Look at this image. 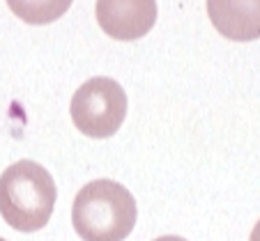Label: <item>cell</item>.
Segmentation results:
<instances>
[{
	"mask_svg": "<svg viewBox=\"0 0 260 241\" xmlns=\"http://www.w3.org/2000/svg\"><path fill=\"white\" fill-rule=\"evenodd\" d=\"M72 223L83 241H124L136 225V200L122 184L94 179L74 197Z\"/></svg>",
	"mask_w": 260,
	"mask_h": 241,
	"instance_id": "6da1fadb",
	"label": "cell"
},
{
	"mask_svg": "<svg viewBox=\"0 0 260 241\" xmlns=\"http://www.w3.org/2000/svg\"><path fill=\"white\" fill-rule=\"evenodd\" d=\"M154 241H187V239H182V236H175V234H166V236H159V239Z\"/></svg>",
	"mask_w": 260,
	"mask_h": 241,
	"instance_id": "ba28073f",
	"label": "cell"
},
{
	"mask_svg": "<svg viewBox=\"0 0 260 241\" xmlns=\"http://www.w3.org/2000/svg\"><path fill=\"white\" fill-rule=\"evenodd\" d=\"M12 14L30 25H46L58 21L72 7V0H7Z\"/></svg>",
	"mask_w": 260,
	"mask_h": 241,
	"instance_id": "8992f818",
	"label": "cell"
},
{
	"mask_svg": "<svg viewBox=\"0 0 260 241\" xmlns=\"http://www.w3.org/2000/svg\"><path fill=\"white\" fill-rule=\"evenodd\" d=\"M72 122L88 138H111L127 117V94L118 81L97 76L72 97Z\"/></svg>",
	"mask_w": 260,
	"mask_h": 241,
	"instance_id": "3957f363",
	"label": "cell"
},
{
	"mask_svg": "<svg viewBox=\"0 0 260 241\" xmlns=\"http://www.w3.org/2000/svg\"><path fill=\"white\" fill-rule=\"evenodd\" d=\"M58 188L44 166L16 161L0 175V214L19 232H37L49 223Z\"/></svg>",
	"mask_w": 260,
	"mask_h": 241,
	"instance_id": "7a4b0ae2",
	"label": "cell"
},
{
	"mask_svg": "<svg viewBox=\"0 0 260 241\" xmlns=\"http://www.w3.org/2000/svg\"><path fill=\"white\" fill-rule=\"evenodd\" d=\"M0 241H7V239H3V236H0Z\"/></svg>",
	"mask_w": 260,
	"mask_h": 241,
	"instance_id": "9c48e42d",
	"label": "cell"
},
{
	"mask_svg": "<svg viewBox=\"0 0 260 241\" xmlns=\"http://www.w3.org/2000/svg\"><path fill=\"white\" fill-rule=\"evenodd\" d=\"M97 23L108 37L134 42L157 23V0H97Z\"/></svg>",
	"mask_w": 260,
	"mask_h": 241,
	"instance_id": "277c9868",
	"label": "cell"
},
{
	"mask_svg": "<svg viewBox=\"0 0 260 241\" xmlns=\"http://www.w3.org/2000/svg\"><path fill=\"white\" fill-rule=\"evenodd\" d=\"M207 14L216 32L233 42L260 37V0H207Z\"/></svg>",
	"mask_w": 260,
	"mask_h": 241,
	"instance_id": "5b68a950",
	"label": "cell"
},
{
	"mask_svg": "<svg viewBox=\"0 0 260 241\" xmlns=\"http://www.w3.org/2000/svg\"><path fill=\"white\" fill-rule=\"evenodd\" d=\"M249 241H260V221L255 223V227H253V232H251Z\"/></svg>",
	"mask_w": 260,
	"mask_h": 241,
	"instance_id": "52a82bcc",
	"label": "cell"
}]
</instances>
